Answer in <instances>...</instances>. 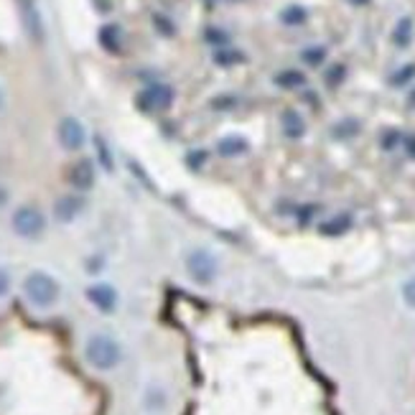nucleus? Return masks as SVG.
Masks as SVG:
<instances>
[{
    "label": "nucleus",
    "instance_id": "1",
    "mask_svg": "<svg viewBox=\"0 0 415 415\" xmlns=\"http://www.w3.org/2000/svg\"><path fill=\"white\" fill-rule=\"evenodd\" d=\"M23 296L29 298L33 308H52L61 298V285L46 270H31L23 281Z\"/></svg>",
    "mask_w": 415,
    "mask_h": 415
},
{
    "label": "nucleus",
    "instance_id": "2",
    "mask_svg": "<svg viewBox=\"0 0 415 415\" xmlns=\"http://www.w3.org/2000/svg\"><path fill=\"white\" fill-rule=\"evenodd\" d=\"M84 359L95 370L110 372L123 362V347L118 339H112L107 334H92L84 344Z\"/></svg>",
    "mask_w": 415,
    "mask_h": 415
},
{
    "label": "nucleus",
    "instance_id": "3",
    "mask_svg": "<svg viewBox=\"0 0 415 415\" xmlns=\"http://www.w3.org/2000/svg\"><path fill=\"white\" fill-rule=\"evenodd\" d=\"M10 230L21 240H38L46 232V217L44 212L33 204H23L10 217Z\"/></svg>",
    "mask_w": 415,
    "mask_h": 415
},
{
    "label": "nucleus",
    "instance_id": "4",
    "mask_svg": "<svg viewBox=\"0 0 415 415\" xmlns=\"http://www.w3.org/2000/svg\"><path fill=\"white\" fill-rule=\"evenodd\" d=\"M217 258L209 250H194L186 258V273L194 283L199 285H209L217 278Z\"/></svg>",
    "mask_w": 415,
    "mask_h": 415
},
{
    "label": "nucleus",
    "instance_id": "5",
    "mask_svg": "<svg viewBox=\"0 0 415 415\" xmlns=\"http://www.w3.org/2000/svg\"><path fill=\"white\" fill-rule=\"evenodd\" d=\"M15 6H18V15H21L26 36H29L33 44L41 46L46 41V26H44V18H41V10H38V3L36 0H15Z\"/></svg>",
    "mask_w": 415,
    "mask_h": 415
},
{
    "label": "nucleus",
    "instance_id": "6",
    "mask_svg": "<svg viewBox=\"0 0 415 415\" xmlns=\"http://www.w3.org/2000/svg\"><path fill=\"white\" fill-rule=\"evenodd\" d=\"M173 102V89L169 84H150L141 92V95L135 97V104H138V110L141 112H164L171 107Z\"/></svg>",
    "mask_w": 415,
    "mask_h": 415
},
{
    "label": "nucleus",
    "instance_id": "7",
    "mask_svg": "<svg viewBox=\"0 0 415 415\" xmlns=\"http://www.w3.org/2000/svg\"><path fill=\"white\" fill-rule=\"evenodd\" d=\"M56 141L64 150L75 153V150H82L84 143H87V130L77 118L67 115V118L59 120V127H56Z\"/></svg>",
    "mask_w": 415,
    "mask_h": 415
},
{
    "label": "nucleus",
    "instance_id": "8",
    "mask_svg": "<svg viewBox=\"0 0 415 415\" xmlns=\"http://www.w3.org/2000/svg\"><path fill=\"white\" fill-rule=\"evenodd\" d=\"M84 209H87V199H84L82 194L75 191V194H64L59 199L54 201V219L61 224L67 222H75L77 217L82 214Z\"/></svg>",
    "mask_w": 415,
    "mask_h": 415
},
{
    "label": "nucleus",
    "instance_id": "9",
    "mask_svg": "<svg viewBox=\"0 0 415 415\" xmlns=\"http://www.w3.org/2000/svg\"><path fill=\"white\" fill-rule=\"evenodd\" d=\"M87 301L95 306L100 313H115L118 311V290L112 288L110 283H92L87 288Z\"/></svg>",
    "mask_w": 415,
    "mask_h": 415
},
{
    "label": "nucleus",
    "instance_id": "10",
    "mask_svg": "<svg viewBox=\"0 0 415 415\" xmlns=\"http://www.w3.org/2000/svg\"><path fill=\"white\" fill-rule=\"evenodd\" d=\"M67 181L72 184L75 191H89L92 186H95V164L89 161V158H79L75 164L69 166L67 171Z\"/></svg>",
    "mask_w": 415,
    "mask_h": 415
},
{
    "label": "nucleus",
    "instance_id": "11",
    "mask_svg": "<svg viewBox=\"0 0 415 415\" xmlns=\"http://www.w3.org/2000/svg\"><path fill=\"white\" fill-rule=\"evenodd\" d=\"M97 41L107 54H120L123 52V29L118 23H104L97 33Z\"/></svg>",
    "mask_w": 415,
    "mask_h": 415
},
{
    "label": "nucleus",
    "instance_id": "12",
    "mask_svg": "<svg viewBox=\"0 0 415 415\" xmlns=\"http://www.w3.org/2000/svg\"><path fill=\"white\" fill-rule=\"evenodd\" d=\"M247 150H250V143L245 138H240V135H227L222 141L217 143V153L222 158H237V156H245Z\"/></svg>",
    "mask_w": 415,
    "mask_h": 415
},
{
    "label": "nucleus",
    "instance_id": "13",
    "mask_svg": "<svg viewBox=\"0 0 415 415\" xmlns=\"http://www.w3.org/2000/svg\"><path fill=\"white\" fill-rule=\"evenodd\" d=\"M281 125H283V133L285 138L290 141H298V138H304L306 135V120L298 115L296 110H285L281 115Z\"/></svg>",
    "mask_w": 415,
    "mask_h": 415
},
{
    "label": "nucleus",
    "instance_id": "14",
    "mask_svg": "<svg viewBox=\"0 0 415 415\" xmlns=\"http://www.w3.org/2000/svg\"><path fill=\"white\" fill-rule=\"evenodd\" d=\"M275 87L281 89H298L306 84V75L304 72H298V69H285V72H278V75L273 77Z\"/></svg>",
    "mask_w": 415,
    "mask_h": 415
},
{
    "label": "nucleus",
    "instance_id": "15",
    "mask_svg": "<svg viewBox=\"0 0 415 415\" xmlns=\"http://www.w3.org/2000/svg\"><path fill=\"white\" fill-rule=\"evenodd\" d=\"M393 41H395V46H400V49H405V46L413 41V18H400L398 21V26H395V31H393Z\"/></svg>",
    "mask_w": 415,
    "mask_h": 415
},
{
    "label": "nucleus",
    "instance_id": "16",
    "mask_svg": "<svg viewBox=\"0 0 415 415\" xmlns=\"http://www.w3.org/2000/svg\"><path fill=\"white\" fill-rule=\"evenodd\" d=\"M349 227H352V217L349 214H336V217H331L329 222H324L319 227L324 235H329V237H336V235H341V232H347Z\"/></svg>",
    "mask_w": 415,
    "mask_h": 415
},
{
    "label": "nucleus",
    "instance_id": "17",
    "mask_svg": "<svg viewBox=\"0 0 415 415\" xmlns=\"http://www.w3.org/2000/svg\"><path fill=\"white\" fill-rule=\"evenodd\" d=\"M95 148H97V161H100V166H102L107 173H112V171H115V161H112L110 146L104 143L102 135H95Z\"/></svg>",
    "mask_w": 415,
    "mask_h": 415
},
{
    "label": "nucleus",
    "instance_id": "18",
    "mask_svg": "<svg viewBox=\"0 0 415 415\" xmlns=\"http://www.w3.org/2000/svg\"><path fill=\"white\" fill-rule=\"evenodd\" d=\"M359 120H354V118H347V120H341V123H336L334 125V138H339V141H344V138H354L357 133H359Z\"/></svg>",
    "mask_w": 415,
    "mask_h": 415
},
{
    "label": "nucleus",
    "instance_id": "19",
    "mask_svg": "<svg viewBox=\"0 0 415 415\" xmlns=\"http://www.w3.org/2000/svg\"><path fill=\"white\" fill-rule=\"evenodd\" d=\"M240 61H245V56H242L237 49H227V46H222V49H217L214 52V64H219V67H232V64H240Z\"/></svg>",
    "mask_w": 415,
    "mask_h": 415
},
{
    "label": "nucleus",
    "instance_id": "20",
    "mask_svg": "<svg viewBox=\"0 0 415 415\" xmlns=\"http://www.w3.org/2000/svg\"><path fill=\"white\" fill-rule=\"evenodd\" d=\"M306 18H308V13H306V8L301 6H288L281 13V21L285 23V26H301V23H306Z\"/></svg>",
    "mask_w": 415,
    "mask_h": 415
},
{
    "label": "nucleus",
    "instance_id": "21",
    "mask_svg": "<svg viewBox=\"0 0 415 415\" xmlns=\"http://www.w3.org/2000/svg\"><path fill=\"white\" fill-rule=\"evenodd\" d=\"M301 59H304L308 67H319V64H324V59H327V49H324V46H308V49L301 52Z\"/></svg>",
    "mask_w": 415,
    "mask_h": 415
},
{
    "label": "nucleus",
    "instance_id": "22",
    "mask_svg": "<svg viewBox=\"0 0 415 415\" xmlns=\"http://www.w3.org/2000/svg\"><path fill=\"white\" fill-rule=\"evenodd\" d=\"M413 77H415V64H408V67L398 69V72L390 77V84H393V87H405Z\"/></svg>",
    "mask_w": 415,
    "mask_h": 415
},
{
    "label": "nucleus",
    "instance_id": "23",
    "mask_svg": "<svg viewBox=\"0 0 415 415\" xmlns=\"http://www.w3.org/2000/svg\"><path fill=\"white\" fill-rule=\"evenodd\" d=\"M344 77H347V67L344 64H334V67H329L327 69V84L329 87H339L341 82H344Z\"/></svg>",
    "mask_w": 415,
    "mask_h": 415
},
{
    "label": "nucleus",
    "instance_id": "24",
    "mask_svg": "<svg viewBox=\"0 0 415 415\" xmlns=\"http://www.w3.org/2000/svg\"><path fill=\"white\" fill-rule=\"evenodd\" d=\"M153 26H156V29L161 31L164 36H173V33H176V29H173V23H171L169 18H166V15H161V13L153 15Z\"/></svg>",
    "mask_w": 415,
    "mask_h": 415
},
{
    "label": "nucleus",
    "instance_id": "25",
    "mask_svg": "<svg viewBox=\"0 0 415 415\" xmlns=\"http://www.w3.org/2000/svg\"><path fill=\"white\" fill-rule=\"evenodd\" d=\"M212 107H214V110H232V107H237V97H232V95L217 97V100H212Z\"/></svg>",
    "mask_w": 415,
    "mask_h": 415
},
{
    "label": "nucleus",
    "instance_id": "26",
    "mask_svg": "<svg viewBox=\"0 0 415 415\" xmlns=\"http://www.w3.org/2000/svg\"><path fill=\"white\" fill-rule=\"evenodd\" d=\"M402 301H405L410 308H415V275L410 281L402 283Z\"/></svg>",
    "mask_w": 415,
    "mask_h": 415
},
{
    "label": "nucleus",
    "instance_id": "27",
    "mask_svg": "<svg viewBox=\"0 0 415 415\" xmlns=\"http://www.w3.org/2000/svg\"><path fill=\"white\" fill-rule=\"evenodd\" d=\"M207 41H212V44H217V49H222L227 41H230V36L224 33V31H219V29H209L207 31Z\"/></svg>",
    "mask_w": 415,
    "mask_h": 415
},
{
    "label": "nucleus",
    "instance_id": "28",
    "mask_svg": "<svg viewBox=\"0 0 415 415\" xmlns=\"http://www.w3.org/2000/svg\"><path fill=\"white\" fill-rule=\"evenodd\" d=\"M398 143H402V135L398 133V130H387V133L382 135V148L385 150H393Z\"/></svg>",
    "mask_w": 415,
    "mask_h": 415
},
{
    "label": "nucleus",
    "instance_id": "29",
    "mask_svg": "<svg viewBox=\"0 0 415 415\" xmlns=\"http://www.w3.org/2000/svg\"><path fill=\"white\" fill-rule=\"evenodd\" d=\"M8 290H10V273L6 267H0V298L8 296Z\"/></svg>",
    "mask_w": 415,
    "mask_h": 415
},
{
    "label": "nucleus",
    "instance_id": "30",
    "mask_svg": "<svg viewBox=\"0 0 415 415\" xmlns=\"http://www.w3.org/2000/svg\"><path fill=\"white\" fill-rule=\"evenodd\" d=\"M402 146H405V153H408L410 158H415V135H405V138H402Z\"/></svg>",
    "mask_w": 415,
    "mask_h": 415
},
{
    "label": "nucleus",
    "instance_id": "31",
    "mask_svg": "<svg viewBox=\"0 0 415 415\" xmlns=\"http://www.w3.org/2000/svg\"><path fill=\"white\" fill-rule=\"evenodd\" d=\"M3 107H6V100H3V92H0V112H3Z\"/></svg>",
    "mask_w": 415,
    "mask_h": 415
},
{
    "label": "nucleus",
    "instance_id": "32",
    "mask_svg": "<svg viewBox=\"0 0 415 415\" xmlns=\"http://www.w3.org/2000/svg\"><path fill=\"white\" fill-rule=\"evenodd\" d=\"M354 3H367V0H354Z\"/></svg>",
    "mask_w": 415,
    "mask_h": 415
}]
</instances>
